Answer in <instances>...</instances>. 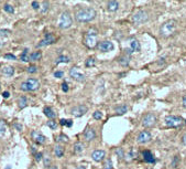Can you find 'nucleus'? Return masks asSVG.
<instances>
[{
	"label": "nucleus",
	"mask_w": 186,
	"mask_h": 169,
	"mask_svg": "<svg viewBox=\"0 0 186 169\" xmlns=\"http://www.w3.org/2000/svg\"><path fill=\"white\" fill-rule=\"evenodd\" d=\"M96 10L91 7H85V8H81L76 11L75 19L78 22H89L91 20L96 18Z\"/></svg>",
	"instance_id": "nucleus-1"
},
{
	"label": "nucleus",
	"mask_w": 186,
	"mask_h": 169,
	"mask_svg": "<svg viewBox=\"0 0 186 169\" xmlns=\"http://www.w3.org/2000/svg\"><path fill=\"white\" fill-rule=\"evenodd\" d=\"M176 21L175 20H167L165 21L163 25H161V28H160V33H161L162 37H164V38H170L172 35L175 33L176 31Z\"/></svg>",
	"instance_id": "nucleus-2"
},
{
	"label": "nucleus",
	"mask_w": 186,
	"mask_h": 169,
	"mask_svg": "<svg viewBox=\"0 0 186 169\" xmlns=\"http://www.w3.org/2000/svg\"><path fill=\"white\" fill-rule=\"evenodd\" d=\"M97 37H98V32H97V30L96 29H89L87 31V33H86V37H85V45L87 48H89V49H94L97 44Z\"/></svg>",
	"instance_id": "nucleus-3"
},
{
	"label": "nucleus",
	"mask_w": 186,
	"mask_h": 169,
	"mask_svg": "<svg viewBox=\"0 0 186 169\" xmlns=\"http://www.w3.org/2000/svg\"><path fill=\"white\" fill-rule=\"evenodd\" d=\"M73 23V20L68 11H64L61 13L60 20H59V27L61 29H68Z\"/></svg>",
	"instance_id": "nucleus-4"
},
{
	"label": "nucleus",
	"mask_w": 186,
	"mask_h": 169,
	"mask_svg": "<svg viewBox=\"0 0 186 169\" xmlns=\"http://www.w3.org/2000/svg\"><path fill=\"white\" fill-rule=\"evenodd\" d=\"M39 87H40V82L36 79H28L25 82L21 83L20 85V89L22 91H25V92H28V91H35Z\"/></svg>",
	"instance_id": "nucleus-5"
},
{
	"label": "nucleus",
	"mask_w": 186,
	"mask_h": 169,
	"mask_svg": "<svg viewBox=\"0 0 186 169\" xmlns=\"http://www.w3.org/2000/svg\"><path fill=\"white\" fill-rule=\"evenodd\" d=\"M149 19V15L146 10H138L134 15H132V21L137 25H143Z\"/></svg>",
	"instance_id": "nucleus-6"
},
{
	"label": "nucleus",
	"mask_w": 186,
	"mask_h": 169,
	"mask_svg": "<svg viewBox=\"0 0 186 169\" xmlns=\"http://www.w3.org/2000/svg\"><path fill=\"white\" fill-rule=\"evenodd\" d=\"M184 120L181 116H167L165 118V125L167 127H178L180 125H182Z\"/></svg>",
	"instance_id": "nucleus-7"
},
{
	"label": "nucleus",
	"mask_w": 186,
	"mask_h": 169,
	"mask_svg": "<svg viewBox=\"0 0 186 169\" xmlns=\"http://www.w3.org/2000/svg\"><path fill=\"white\" fill-rule=\"evenodd\" d=\"M156 123V116L152 113H148L143 116L142 118V126H144L146 128H150L152 126H154Z\"/></svg>",
	"instance_id": "nucleus-8"
},
{
	"label": "nucleus",
	"mask_w": 186,
	"mask_h": 169,
	"mask_svg": "<svg viewBox=\"0 0 186 169\" xmlns=\"http://www.w3.org/2000/svg\"><path fill=\"white\" fill-rule=\"evenodd\" d=\"M70 77H73L75 81H78V82H83V81H85L86 79L85 74H84L81 70H79V68H77V66H73V68L70 70Z\"/></svg>",
	"instance_id": "nucleus-9"
},
{
	"label": "nucleus",
	"mask_w": 186,
	"mask_h": 169,
	"mask_svg": "<svg viewBox=\"0 0 186 169\" xmlns=\"http://www.w3.org/2000/svg\"><path fill=\"white\" fill-rule=\"evenodd\" d=\"M87 111H88V107L86 105H78V106H75L72 108L70 114L74 117H82L87 113Z\"/></svg>",
	"instance_id": "nucleus-10"
},
{
	"label": "nucleus",
	"mask_w": 186,
	"mask_h": 169,
	"mask_svg": "<svg viewBox=\"0 0 186 169\" xmlns=\"http://www.w3.org/2000/svg\"><path fill=\"white\" fill-rule=\"evenodd\" d=\"M97 48H98V50L101 51V52H109V51H112V50H114L115 45H114L112 42L106 40V41H101V42H99L98 45H97Z\"/></svg>",
	"instance_id": "nucleus-11"
},
{
	"label": "nucleus",
	"mask_w": 186,
	"mask_h": 169,
	"mask_svg": "<svg viewBox=\"0 0 186 169\" xmlns=\"http://www.w3.org/2000/svg\"><path fill=\"white\" fill-rule=\"evenodd\" d=\"M55 42V37L52 35V33H46L45 37H44V39L41 40L40 43H38V48H42V46H46V45H50L52 43H54Z\"/></svg>",
	"instance_id": "nucleus-12"
},
{
	"label": "nucleus",
	"mask_w": 186,
	"mask_h": 169,
	"mask_svg": "<svg viewBox=\"0 0 186 169\" xmlns=\"http://www.w3.org/2000/svg\"><path fill=\"white\" fill-rule=\"evenodd\" d=\"M152 138V135L150 132H148V130H143V132H141L140 134L138 135V137H137V142L139 143V144H146L148 142H150Z\"/></svg>",
	"instance_id": "nucleus-13"
},
{
	"label": "nucleus",
	"mask_w": 186,
	"mask_h": 169,
	"mask_svg": "<svg viewBox=\"0 0 186 169\" xmlns=\"http://www.w3.org/2000/svg\"><path fill=\"white\" fill-rule=\"evenodd\" d=\"M31 137H32V139L34 140L35 143H38V144H44L46 142L45 136H43L41 133L36 132V130H33V132L31 133Z\"/></svg>",
	"instance_id": "nucleus-14"
},
{
	"label": "nucleus",
	"mask_w": 186,
	"mask_h": 169,
	"mask_svg": "<svg viewBox=\"0 0 186 169\" xmlns=\"http://www.w3.org/2000/svg\"><path fill=\"white\" fill-rule=\"evenodd\" d=\"M106 156V153L104 151V150H94L93 151V154H91V158H93V160L94 161H96V163H99V161H101L102 159L105 158Z\"/></svg>",
	"instance_id": "nucleus-15"
},
{
	"label": "nucleus",
	"mask_w": 186,
	"mask_h": 169,
	"mask_svg": "<svg viewBox=\"0 0 186 169\" xmlns=\"http://www.w3.org/2000/svg\"><path fill=\"white\" fill-rule=\"evenodd\" d=\"M142 157H143V160L149 163V164H154L155 163V157L153 156L150 150H143L142 151Z\"/></svg>",
	"instance_id": "nucleus-16"
},
{
	"label": "nucleus",
	"mask_w": 186,
	"mask_h": 169,
	"mask_svg": "<svg viewBox=\"0 0 186 169\" xmlns=\"http://www.w3.org/2000/svg\"><path fill=\"white\" fill-rule=\"evenodd\" d=\"M95 137H96L95 129L91 128V127L85 129V132H84V138H85L87 142H91L93 139H95Z\"/></svg>",
	"instance_id": "nucleus-17"
},
{
	"label": "nucleus",
	"mask_w": 186,
	"mask_h": 169,
	"mask_svg": "<svg viewBox=\"0 0 186 169\" xmlns=\"http://www.w3.org/2000/svg\"><path fill=\"white\" fill-rule=\"evenodd\" d=\"M107 9L110 12H116L117 10L119 9V2L116 0H110L107 2Z\"/></svg>",
	"instance_id": "nucleus-18"
},
{
	"label": "nucleus",
	"mask_w": 186,
	"mask_h": 169,
	"mask_svg": "<svg viewBox=\"0 0 186 169\" xmlns=\"http://www.w3.org/2000/svg\"><path fill=\"white\" fill-rule=\"evenodd\" d=\"M130 48L133 51H136V52H140L141 51L140 43H139V41L136 38H131L130 39Z\"/></svg>",
	"instance_id": "nucleus-19"
},
{
	"label": "nucleus",
	"mask_w": 186,
	"mask_h": 169,
	"mask_svg": "<svg viewBox=\"0 0 186 169\" xmlns=\"http://www.w3.org/2000/svg\"><path fill=\"white\" fill-rule=\"evenodd\" d=\"M1 73L3 75H7V76H12L13 73H15V68H12L10 65L3 66V68L1 69Z\"/></svg>",
	"instance_id": "nucleus-20"
},
{
	"label": "nucleus",
	"mask_w": 186,
	"mask_h": 169,
	"mask_svg": "<svg viewBox=\"0 0 186 169\" xmlns=\"http://www.w3.org/2000/svg\"><path fill=\"white\" fill-rule=\"evenodd\" d=\"M43 112H44L45 116H47V117L51 119H54L56 117V114L54 113V111L51 108V107H44Z\"/></svg>",
	"instance_id": "nucleus-21"
},
{
	"label": "nucleus",
	"mask_w": 186,
	"mask_h": 169,
	"mask_svg": "<svg viewBox=\"0 0 186 169\" xmlns=\"http://www.w3.org/2000/svg\"><path fill=\"white\" fill-rule=\"evenodd\" d=\"M54 154L56 155V157H63V155H64V148L61 146V145H56L55 148H54Z\"/></svg>",
	"instance_id": "nucleus-22"
},
{
	"label": "nucleus",
	"mask_w": 186,
	"mask_h": 169,
	"mask_svg": "<svg viewBox=\"0 0 186 169\" xmlns=\"http://www.w3.org/2000/svg\"><path fill=\"white\" fill-rule=\"evenodd\" d=\"M42 58V53L40 51H35L30 54V61H39Z\"/></svg>",
	"instance_id": "nucleus-23"
},
{
	"label": "nucleus",
	"mask_w": 186,
	"mask_h": 169,
	"mask_svg": "<svg viewBox=\"0 0 186 169\" xmlns=\"http://www.w3.org/2000/svg\"><path fill=\"white\" fill-rule=\"evenodd\" d=\"M20 59L23 61V62H28V61H30V55H29V50L28 49H24L23 50V52L21 53L20 55Z\"/></svg>",
	"instance_id": "nucleus-24"
},
{
	"label": "nucleus",
	"mask_w": 186,
	"mask_h": 169,
	"mask_svg": "<svg viewBox=\"0 0 186 169\" xmlns=\"http://www.w3.org/2000/svg\"><path fill=\"white\" fill-rule=\"evenodd\" d=\"M70 60L68 56H66V55H60L57 59H56L55 63L56 64H59V63H68Z\"/></svg>",
	"instance_id": "nucleus-25"
},
{
	"label": "nucleus",
	"mask_w": 186,
	"mask_h": 169,
	"mask_svg": "<svg viewBox=\"0 0 186 169\" xmlns=\"http://www.w3.org/2000/svg\"><path fill=\"white\" fill-rule=\"evenodd\" d=\"M83 150H84V145L82 143H75V145H74V153L75 154H81Z\"/></svg>",
	"instance_id": "nucleus-26"
},
{
	"label": "nucleus",
	"mask_w": 186,
	"mask_h": 169,
	"mask_svg": "<svg viewBox=\"0 0 186 169\" xmlns=\"http://www.w3.org/2000/svg\"><path fill=\"white\" fill-rule=\"evenodd\" d=\"M127 111H128V107H127V105H120V106L116 107V113H117V114H119V115L127 113Z\"/></svg>",
	"instance_id": "nucleus-27"
},
{
	"label": "nucleus",
	"mask_w": 186,
	"mask_h": 169,
	"mask_svg": "<svg viewBox=\"0 0 186 169\" xmlns=\"http://www.w3.org/2000/svg\"><path fill=\"white\" fill-rule=\"evenodd\" d=\"M49 8H50V4L47 1H43L41 4V12L42 13H46L49 11Z\"/></svg>",
	"instance_id": "nucleus-28"
},
{
	"label": "nucleus",
	"mask_w": 186,
	"mask_h": 169,
	"mask_svg": "<svg viewBox=\"0 0 186 169\" xmlns=\"http://www.w3.org/2000/svg\"><path fill=\"white\" fill-rule=\"evenodd\" d=\"M85 65L87 66V68H93V66H95L96 65V59L95 58H88V59L86 60Z\"/></svg>",
	"instance_id": "nucleus-29"
},
{
	"label": "nucleus",
	"mask_w": 186,
	"mask_h": 169,
	"mask_svg": "<svg viewBox=\"0 0 186 169\" xmlns=\"http://www.w3.org/2000/svg\"><path fill=\"white\" fill-rule=\"evenodd\" d=\"M6 132V122L3 119H0V137L5 135Z\"/></svg>",
	"instance_id": "nucleus-30"
},
{
	"label": "nucleus",
	"mask_w": 186,
	"mask_h": 169,
	"mask_svg": "<svg viewBox=\"0 0 186 169\" xmlns=\"http://www.w3.org/2000/svg\"><path fill=\"white\" fill-rule=\"evenodd\" d=\"M26 104H28L26 99H25L24 96H21L20 99H19V107H20V108H24L25 106H26Z\"/></svg>",
	"instance_id": "nucleus-31"
},
{
	"label": "nucleus",
	"mask_w": 186,
	"mask_h": 169,
	"mask_svg": "<svg viewBox=\"0 0 186 169\" xmlns=\"http://www.w3.org/2000/svg\"><path fill=\"white\" fill-rule=\"evenodd\" d=\"M130 58H129V55H127V56H122V58H120V60H119V62H120V64H122L123 66H126V65L129 64V61H130Z\"/></svg>",
	"instance_id": "nucleus-32"
},
{
	"label": "nucleus",
	"mask_w": 186,
	"mask_h": 169,
	"mask_svg": "<svg viewBox=\"0 0 186 169\" xmlns=\"http://www.w3.org/2000/svg\"><path fill=\"white\" fill-rule=\"evenodd\" d=\"M3 10H5L6 12H8V13H13V12H15L13 7L11 5H9V4H6V5L3 6Z\"/></svg>",
	"instance_id": "nucleus-33"
},
{
	"label": "nucleus",
	"mask_w": 186,
	"mask_h": 169,
	"mask_svg": "<svg viewBox=\"0 0 186 169\" xmlns=\"http://www.w3.org/2000/svg\"><path fill=\"white\" fill-rule=\"evenodd\" d=\"M116 154L117 156L119 157V158H125V150H123V148H121V147H118V148L116 149Z\"/></svg>",
	"instance_id": "nucleus-34"
},
{
	"label": "nucleus",
	"mask_w": 186,
	"mask_h": 169,
	"mask_svg": "<svg viewBox=\"0 0 186 169\" xmlns=\"http://www.w3.org/2000/svg\"><path fill=\"white\" fill-rule=\"evenodd\" d=\"M47 126H49L51 129H56V128H57V124H56L55 120H53V119H50V120L47 122Z\"/></svg>",
	"instance_id": "nucleus-35"
},
{
	"label": "nucleus",
	"mask_w": 186,
	"mask_h": 169,
	"mask_svg": "<svg viewBox=\"0 0 186 169\" xmlns=\"http://www.w3.org/2000/svg\"><path fill=\"white\" fill-rule=\"evenodd\" d=\"M114 167H112V163H111L110 159H107L106 160L105 165H104V169H112Z\"/></svg>",
	"instance_id": "nucleus-36"
},
{
	"label": "nucleus",
	"mask_w": 186,
	"mask_h": 169,
	"mask_svg": "<svg viewBox=\"0 0 186 169\" xmlns=\"http://www.w3.org/2000/svg\"><path fill=\"white\" fill-rule=\"evenodd\" d=\"M57 142H64V143H67L68 142V137L67 136H65V135H60L59 137H57V139H56Z\"/></svg>",
	"instance_id": "nucleus-37"
},
{
	"label": "nucleus",
	"mask_w": 186,
	"mask_h": 169,
	"mask_svg": "<svg viewBox=\"0 0 186 169\" xmlns=\"http://www.w3.org/2000/svg\"><path fill=\"white\" fill-rule=\"evenodd\" d=\"M93 117L95 119H101L102 113H101L100 111H96V112H94V114H93Z\"/></svg>",
	"instance_id": "nucleus-38"
},
{
	"label": "nucleus",
	"mask_w": 186,
	"mask_h": 169,
	"mask_svg": "<svg viewBox=\"0 0 186 169\" xmlns=\"http://www.w3.org/2000/svg\"><path fill=\"white\" fill-rule=\"evenodd\" d=\"M26 71H28L29 73H31V74H32V73H35V72L38 71V68H36L35 65H30V66L28 68V70H26Z\"/></svg>",
	"instance_id": "nucleus-39"
},
{
	"label": "nucleus",
	"mask_w": 186,
	"mask_h": 169,
	"mask_svg": "<svg viewBox=\"0 0 186 169\" xmlns=\"http://www.w3.org/2000/svg\"><path fill=\"white\" fill-rule=\"evenodd\" d=\"M63 75H64V72H63V71H56L55 73H54V76H55V77H57V79L63 77Z\"/></svg>",
	"instance_id": "nucleus-40"
},
{
	"label": "nucleus",
	"mask_w": 186,
	"mask_h": 169,
	"mask_svg": "<svg viewBox=\"0 0 186 169\" xmlns=\"http://www.w3.org/2000/svg\"><path fill=\"white\" fill-rule=\"evenodd\" d=\"M32 7H33V9L38 10L41 7V6H40V4H39L38 1H32Z\"/></svg>",
	"instance_id": "nucleus-41"
},
{
	"label": "nucleus",
	"mask_w": 186,
	"mask_h": 169,
	"mask_svg": "<svg viewBox=\"0 0 186 169\" xmlns=\"http://www.w3.org/2000/svg\"><path fill=\"white\" fill-rule=\"evenodd\" d=\"M42 156H43L42 153H36V154H35V160H36V161H40L41 159H42Z\"/></svg>",
	"instance_id": "nucleus-42"
},
{
	"label": "nucleus",
	"mask_w": 186,
	"mask_h": 169,
	"mask_svg": "<svg viewBox=\"0 0 186 169\" xmlns=\"http://www.w3.org/2000/svg\"><path fill=\"white\" fill-rule=\"evenodd\" d=\"M5 59H9V60H15L17 58H15V55H13V54H6L5 55Z\"/></svg>",
	"instance_id": "nucleus-43"
},
{
	"label": "nucleus",
	"mask_w": 186,
	"mask_h": 169,
	"mask_svg": "<svg viewBox=\"0 0 186 169\" xmlns=\"http://www.w3.org/2000/svg\"><path fill=\"white\" fill-rule=\"evenodd\" d=\"M62 89H63V92H67V91H68V85H67V83L64 82V83L62 84Z\"/></svg>",
	"instance_id": "nucleus-44"
},
{
	"label": "nucleus",
	"mask_w": 186,
	"mask_h": 169,
	"mask_svg": "<svg viewBox=\"0 0 186 169\" xmlns=\"http://www.w3.org/2000/svg\"><path fill=\"white\" fill-rule=\"evenodd\" d=\"M127 157H128V158H127V160H128V161H129L130 159L133 158V153H132V150H130V151L127 154Z\"/></svg>",
	"instance_id": "nucleus-45"
},
{
	"label": "nucleus",
	"mask_w": 186,
	"mask_h": 169,
	"mask_svg": "<svg viewBox=\"0 0 186 169\" xmlns=\"http://www.w3.org/2000/svg\"><path fill=\"white\" fill-rule=\"evenodd\" d=\"M177 161H178V157H177V156H175V157H174V159H173L172 166H173V167H176V165H177Z\"/></svg>",
	"instance_id": "nucleus-46"
},
{
	"label": "nucleus",
	"mask_w": 186,
	"mask_h": 169,
	"mask_svg": "<svg viewBox=\"0 0 186 169\" xmlns=\"http://www.w3.org/2000/svg\"><path fill=\"white\" fill-rule=\"evenodd\" d=\"M50 163H51L50 158H49V157H45V158H44V165L47 167V166H50Z\"/></svg>",
	"instance_id": "nucleus-47"
},
{
	"label": "nucleus",
	"mask_w": 186,
	"mask_h": 169,
	"mask_svg": "<svg viewBox=\"0 0 186 169\" xmlns=\"http://www.w3.org/2000/svg\"><path fill=\"white\" fill-rule=\"evenodd\" d=\"M9 92L8 91H6V92H3V94H2V96H3V99H8L9 97Z\"/></svg>",
	"instance_id": "nucleus-48"
},
{
	"label": "nucleus",
	"mask_w": 186,
	"mask_h": 169,
	"mask_svg": "<svg viewBox=\"0 0 186 169\" xmlns=\"http://www.w3.org/2000/svg\"><path fill=\"white\" fill-rule=\"evenodd\" d=\"M61 125L66 126V125H67V119H61Z\"/></svg>",
	"instance_id": "nucleus-49"
},
{
	"label": "nucleus",
	"mask_w": 186,
	"mask_h": 169,
	"mask_svg": "<svg viewBox=\"0 0 186 169\" xmlns=\"http://www.w3.org/2000/svg\"><path fill=\"white\" fill-rule=\"evenodd\" d=\"M182 103H183V106H184V107L186 108V95L184 96V97H183V101H182Z\"/></svg>",
	"instance_id": "nucleus-50"
},
{
	"label": "nucleus",
	"mask_w": 186,
	"mask_h": 169,
	"mask_svg": "<svg viewBox=\"0 0 186 169\" xmlns=\"http://www.w3.org/2000/svg\"><path fill=\"white\" fill-rule=\"evenodd\" d=\"M182 142H183V143H184V144L186 145V134L184 135V136H183V138H182Z\"/></svg>",
	"instance_id": "nucleus-51"
},
{
	"label": "nucleus",
	"mask_w": 186,
	"mask_h": 169,
	"mask_svg": "<svg viewBox=\"0 0 186 169\" xmlns=\"http://www.w3.org/2000/svg\"><path fill=\"white\" fill-rule=\"evenodd\" d=\"M15 127H17V128L19 129V130H21V129H22V126H21V125H18V124H15Z\"/></svg>",
	"instance_id": "nucleus-52"
},
{
	"label": "nucleus",
	"mask_w": 186,
	"mask_h": 169,
	"mask_svg": "<svg viewBox=\"0 0 186 169\" xmlns=\"http://www.w3.org/2000/svg\"><path fill=\"white\" fill-rule=\"evenodd\" d=\"M76 169H85V166H83V165H81V166H78Z\"/></svg>",
	"instance_id": "nucleus-53"
},
{
	"label": "nucleus",
	"mask_w": 186,
	"mask_h": 169,
	"mask_svg": "<svg viewBox=\"0 0 186 169\" xmlns=\"http://www.w3.org/2000/svg\"><path fill=\"white\" fill-rule=\"evenodd\" d=\"M50 169H57V167H56V166H51Z\"/></svg>",
	"instance_id": "nucleus-54"
},
{
	"label": "nucleus",
	"mask_w": 186,
	"mask_h": 169,
	"mask_svg": "<svg viewBox=\"0 0 186 169\" xmlns=\"http://www.w3.org/2000/svg\"><path fill=\"white\" fill-rule=\"evenodd\" d=\"M0 86H1V84H0Z\"/></svg>",
	"instance_id": "nucleus-55"
},
{
	"label": "nucleus",
	"mask_w": 186,
	"mask_h": 169,
	"mask_svg": "<svg viewBox=\"0 0 186 169\" xmlns=\"http://www.w3.org/2000/svg\"><path fill=\"white\" fill-rule=\"evenodd\" d=\"M185 123H186V120H185Z\"/></svg>",
	"instance_id": "nucleus-56"
}]
</instances>
